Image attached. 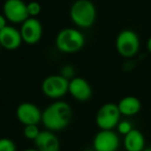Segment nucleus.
Listing matches in <instances>:
<instances>
[{
    "instance_id": "obj_3",
    "label": "nucleus",
    "mask_w": 151,
    "mask_h": 151,
    "mask_svg": "<svg viewBox=\"0 0 151 151\" xmlns=\"http://www.w3.org/2000/svg\"><path fill=\"white\" fill-rule=\"evenodd\" d=\"M83 34L74 28H65L59 32L56 37V45L61 52L72 54L80 50L84 45Z\"/></svg>"
},
{
    "instance_id": "obj_14",
    "label": "nucleus",
    "mask_w": 151,
    "mask_h": 151,
    "mask_svg": "<svg viewBox=\"0 0 151 151\" xmlns=\"http://www.w3.org/2000/svg\"><path fill=\"white\" fill-rule=\"evenodd\" d=\"M123 147L125 151H143L146 148V140L143 133L134 129L123 137Z\"/></svg>"
},
{
    "instance_id": "obj_21",
    "label": "nucleus",
    "mask_w": 151,
    "mask_h": 151,
    "mask_svg": "<svg viewBox=\"0 0 151 151\" xmlns=\"http://www.w3.org/2000/svg\"><path fill=\"white\" fill-rule=\"evenodd\" d=\"M6 20H7V19L4 17V14H0V30L3 29L5 26H7V24H6Z\"/></svg>"
},
{
    "instance_id": "obj_7",
    "label": "nucleus",
    "mask_w": 151,
    "mask_h": 151,
    "mask_svg": "<svg viewBox=\"0 0 151 151\" xmlns=\"http://www.w3.org/2000/svg\"><path fill=\"white\" fill-rule=\"evenodd\" d=\"M120 146V139L115 131L100 129L93 140L95 151H117Z\"/></svg>"
},
{
    "instance_id": "obj_5",
    "label": "nucleus",
    "mask_w": 151,
    "mask_h": 151,
    "mask_svg": "<svg viewBox=\"0 0 151 151\" xmlns=\"http://www.w3.org/2000/svg\"><path fill=\"white\" fill-rule=\"evenodd\" d=\"M116 50L121 57L131 59L137 55L140 48V39L135 31L122 30L116 37Z\"/></svg>"
},
{
    "instance_id": "obj_22",
    "label": "nucleus",
    "mask_w": 151,
    "mask_h": 151,
    "mask_svg": "<svg viewBox=\"0 0 151 151\" xmlns=\"http://www.w3.org/2000/svg\"><path fill=\"white\" fill-rule=\"evenodd\" d=\"M147 50H149V52L151 54V37L148 39V41H147Z\"/></svg>"
},
{
    "instance_id": "obj_13",
    "label": "nucleus",
    "mask_w": 151,
    "mask_h": 151,
    "mask_svg": "<svg viewBox=\"0 0 151 151\" xmlns=\"http://www.w3.org/2000/svg\"><path fill=\"white\" fill-rule=\"evenodd\" d=\"M35 145L38 151H60L59 138L50 131L40 132L35 140Z\"/></svg>"
},
{
    "instance_id": "obj_18",
    "label": "nucleus",
    "mask_w": 151,
    "mask_h": 151,
    "mask_svg": "<svg viewBox=\"0 0 151 151\" xmlns=\"http://www.w3.org/2000/svg\"><path fill=\"white\" fill-rule=\"evenodd\" d=\"M0 151H17L16 143L7 138H2L0 139Z\"/></svg>"
},
{
    "instance_id": "obj_23",
    "label": "nucleus",
    "mask_w": 151,
    "mask_h": 151,
    "mask_svg": "<svg viewBox=\"0 0 151 151\" xmlns=\"http://www.w3.org/2000/svg\"><path fill=\"white\" fill-rule=\"evenodd\" d=\"M143 151H151V146H150V147H146Z\"/></svg>"
},
{
    "instance_id": "obj_19",
    "label": "nucleus",
    "mask_w": 151,
    "mask_h": 151,
    "mask_svg": "<svg viewBox=\"0 0 151 151\" xmlns=\"http://www.w3.org/2000/svg\"><path fill=\"white\" fill-rule=\"evenodd\" d=\"M27 8H28L29 16L34 18H36V16L41 12V5L37 1H30L29 3H27Z\"/></svg>"
},
{
    "instance_id": "obj_12",
    "label": "nucleus",
    "mask_w": 151,
    "mask_h": 151,
    "mask_svg": "<svg viewBox=\"0 0 151 151\" xmlns=\"http://www.w3.org/2000/svg\"><path fill=\"white\" fill-rule=\"evenodd\" d=\"M23 41L21 31L12 26H5L0 30V44L6 50H16L21 45Z\"/></svg>"
},
{
    "instance_id": "obj_20",
    "label": "nucleus",
    "mask_w": 151,
    "mask_h": 151,
    "mask_svg": "<svg viewBox=\"0 0 151 151\" xmlns=\"http://www.w3.org/2000/svg\"><path fill=\"white\" fill-rule=\"evenodd\" d=\"M74 74H75V70L71 65H66L64 67H62L61 69V75L63 77H65L66 79L71 80L74 78Z\"/></svg>"
},
{
    "instance_id": "obj_6",
    "label": "nucleus",
    "mask_w": 151,
    "mask_h": 151,
    "mask_svg": "<svg viewBox=\"0 0 151 151\" xmlns=\"http://www.w3.org/2000/svg\"><path fill=\"white\" fill-rule=\"evenodd\" d=\"M69 81L65 77L59 75H50L42 82V91L48 98L59 99L65 96L69 91Z\"/></svg>"
},
{
    "instance_id": "obj_1",
    "label": "nucleus",
    "mask_w": 151,
    "mask_h": 151,
    "mask_svg": "<svg viewBox=\"0 0 151 151\" xmlns=\"http://www.w3.org/2000/svg\"><path fill=\"white\" fill-rule=\"evenodd\" d=\"M72 119V108L64 101L50 104L42 112L43 125L50 132L61 131L69 125Z\"/></svg>"
},
{
    "instance_id": "obj_15",
    "label": "nucleus",
    "mask_w": 151,
    "mask_h": 151,
    "mask_svg": "<svg viewBox=\"0 0 151 151\" xmlns=\"http://www.w3.org/2000/svg\"><path fill=\"white\" fill-rule=\"evenodd\" d=\"M121 115L127 116H135L141 111L142 103L139 98L135 96H125L122 99L119 100L117 104Z\"/></svg>"
},
{
    "instance_id": "obj_24",
    "label": "nucleus",
    "mask_w": 151,
    "mask_h": 151,
    "mask_svg": "<svg viewBox=\"0 0 151 151\" xmlns=\"http://www.w3.org/2000/svg\"><path fill=\"white\" fill-rule=\"evenodd\" d=\"M25 151H38L37 149H26Z\"/></svg>"
},
{
    "instance_id": "obj_16",
    "label": "nucleus",
    "mask_w": 151,
    "mask_h": 151,
    "mask_svg": "<svg viewBox=\"0 0 151 151\" xmlns=\"http://www.w3.org/2000/svg\"><path fill=\"white\" fill-rule=\"evenodd\" d=\"M135 127H133V123L131 122L129 119H121L119 121V123L116 127V131L117 133L121 136H127L129 133H131Z\"/></svg>"
},
{
    "instance_id": "obj_4",
    "label": "nucleus",
    "mask_w": 151,
    "mask_h": 151,
    "mask_svg": "<svg viewBox=\"0 0 151 151\" xmlns=\"http://www.w3.org/2000/svg\"><path fill=\"white\" fill-rule=\"evenodd\" d=\"M121 120V113L117 104L106 103L99 108L96 114V124L100 129L114 131Z\"/></svg>"
},
{
    "instance_id": "obj_25",
    "label": "nucleus",
    "mask_w": 151,
    "mask_h": 151,
    "mask_svg": "<svg viewBox=\"0 0 151 151\" xmlns=\"http://www.w3.org/2000/svg\"><path fill=\"white\" fill-rule=\"evenodd\" d=\"M0 47H1V44H0Z\"/></svg>"
},
{
    "instance_id": "obj_9",
    "label": "nucleus",
    "mask_w": 151,
    "mask_h": 151,
    "mask_svg": "<svg viewBox=\"0 0 151 151\" xmlns=\"http://www.w3.org/2000/svg\"><path fill=\"white\" fill-rule=\"evenodd\" d=\"M20 31L22 34L23 41L29 44H34L41 39L43 28L41 22L37 18L29 17L26 21L23 22Z\"/></svg>"
},
{
    "instance_id": "obj_8",
    "label": "nucleus",
    "mask_w": 151,
    "mask_h": 151,
    "mask_svg": "<svg viewBox=\"0 0 151 151\" xmlns=\"http://www.w3.org/2000/svg\"><path fill=\"white\" fill-rule=\"evenodd\" d=\"M3 14L12 23H23L30 17L27 3L23 0H5L3 3Z\"/></svg>"
},
{
    "instance_id": "obj_2",
    "label": "nucleus",
    "mask_w": 151,
    "mask_h": 151,
    "mask_svg": "<svg viewBox=\"0 0 151 151\" xmlns=\"http://www.w3.org/2000/svg\"><path fill=\"white\" fill-rule=\"evenodd\" d=\"M70 18L80 28H90L97 18V9L91 0H76L70 8Z\"/></svg>"
},
{
    "instance_id": "obj_10",
    "label": "nucleus",
    "mask_w": 151,
    "mask_h": 151,
    "mask_svg": "<svg viewBox=\"0 0 151 151\" xmlns=\"http://www.w3.org/2000/svg\"><path fill=\"white\" fill-rule=\"evenodd\" d=\"M17 117L26 125H37L42 120V113L39 108L32 103H22L17 109Z\"/></svg>"
},
{
    "instance_id": "obj_11",
    "label": "nucleus",
    "mask_w": 151,
    "mask_h": 151,
    "mask_svg": "<svg viewBox=\"0 0 151 151\" xmlns=\"http://www.w3.org/2000/svg\"><path fill=\"white\" fill-rule=\"evenodd\" d=\"M69 93L78 102H86L93 96V90L88 80L82 77H74L69 81Z\"/></svg>"
},
{
    "instance_id": "obj_17",
    "label": "nucleus",
    "mask_w": 151,
    "mask_h": 151,
    "mask_svg": "<svg viewBox=\"0 0 151 151\" xmlns=\"http://www.w3.org/2000/svg\"><path fill=\"white\" fill-rule=\"evenodd\" d=\"M39 134H40V131L37 125H26L24 129L25 137L29 140H34V141H35L36 138L38 137Z\"/></svg>"
}]
</instances>
